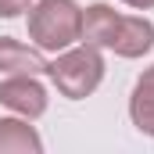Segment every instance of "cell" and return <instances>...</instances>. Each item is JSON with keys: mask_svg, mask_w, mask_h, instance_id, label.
<instances>
[{"mask_svg": "<svg viewBox=\"0 0 154 154\" xmlns=\"http://www.w3.org/2000/svg\"><path fill=\"white\" fill-rule=\"evenodd\" d=\"M104 54L93 43H72L65 50H57V57L47 65V75L57 86L61 97L82 100L90 93H97V86L104 82Z\"/></svg>", "mask_w": 154, "mask_h": 154, "instance_id": "6da1fadb", "label": "cell"}, {"mask_svg": "<svg viewBox=\"0 0 154 154\" xmlns=\"http://www.w3.org/2000/svg\"><path fill=\"white\" fill-rule=\"evenodd\" d=\"M29 39L43 54H57L82 39V7L75 0H36L29 7Z\"/></svg>", "mask_w": 154, "mask_h": 154, "instance_id": "7a4b0ae2", "label": "cell"}, {"mask_svg": "<svg viewBox=\"0 0 154 154\" xmlns=\"http://www.w3.org/2000/svg\"><path fill=\"white\" fill-rule=\"evenodd\" d=\"M0 104L11 111V115H22V118H39L47 115L50 108V93L47 86L39 82V75H7L0 82Z\"/></svg>", "mask_w": 154, "mask_h": 154, "instance_id": "3957f363", "label": "cell"}, {"mask_svg": "<svg viewBox=\"0 0 154 154\" xmlns=\"http://www.w3.org/2000/svg\"><path fill=\"white\" fill-rule=\"evenodd\" d=\"M151 47H154V22L143 14H122L108 39V50L118 57H129V61L151 54Z\"/></svg>", "mask_w": 154, "mask_h": 154, "instance_id": "277c9868", "label": "cell"}, {"mask_svg": "<svg viewBox=\"0 0 154 154\" xmlns=\"http://www.w3.org/2000/svg\"><path fill=\"white\" fill-rule=\"evenodd\" d=\"M47 57L39 47H29L14 36H0V72L4 75H47Z\"/></svg>", "mask_w": 154, "mask_h": 154, "instance_id": "5b68a950", "label": "cell"}, {"mask_svg": "<svg viewBox=\"0 0 154 154\" xmlns=\"http://www.w3.org/2000/svg\"><path fill=\"white\" fill-rule=\"evenodd\" d=\"M0 154H43V136L29 118L7 115L0 118Z\"/></svg>", "mask_w": 154, "mask_h": 154, "instance_id": "8992f818", "label": "cell"}, {"mask_svg": "<svg viewBox=\"0 0 154 154\" xmlns=\"http://www.w3.org/2000/svg\"><path fill=\"white\" fill-rule=\"evenodd\" d=\"M129 118H133V125H136L143 136H154V65L143 68V75L133 82V93H129Z\"/></svg>", "mask_w": 154, "mask_h": 154, "instance_id": "52a82bcc", "label": "cell"}, {"mask_svg": "<svg viewBox=\"0 0 154 154\" xmlns=\"http://www.w3.org/2000/svg\"><path fill=\"white\" fill-rule=\"evenodd\" d=\"M118 18L122 14L111 4H90V7H82V43H93V47L108 50V39L115 32Z\"/></svg>", "mask_w": 154, "mask_h": 154, "instance_id": "ba28073f", "label": "cell"}, {"mask_svg": "<svg viewBox=\"0 0 154 154\" xmlns=\"http://www.w3.org/2000/svg\"><path fill=\"white\" fill-rule=\"evenodd\" d=\"M32 7V0H0V18H18Z\"/></svg>", "mask_w": 154, "mask_h": 154, "instance_id": "9c48e42d", "label": "cell"}, {"mask_svg": "<svg viewBox=\"0 0 154 154\" xmlns=\"http://www.w3.org/2000/svg\"><path fill=\"white\" fill-rule=\"evenodd\" d=\"M125 7H133V11H151L154 7V0H122Z\"/></svg>", "mask_w": 154, "mask_h": 154, "instance_id": "30bf717a", "label": "cell"}]
</instances>
